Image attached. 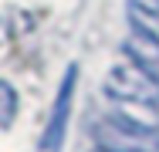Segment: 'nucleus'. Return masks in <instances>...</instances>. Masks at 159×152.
I'll return each mask as SVG.
<instances>
[{
  "label": "nucleus",
  "instance_id": "obj_1",
  "mask_svg": "<svg viewBox=\"0 0 159 152\" xmlns=\"http://www.w3.org/2000/svg\"><path fill=\"white\" fill-rule=\"evenodd\" d=\"M102 91L112 101L115 118L159 132V81L149 78L146 71H139L132 61L112 64V71L105 74Z\"/></svg>",
  "mask_w": 159,
  "mask_h": 152
},
{
  "label": "nucleus",
  "instance_id": "obj_2",
  "mask_svg": "<svg viewBox=\"0 0 159 152\" xmlns=\"http://www.w3.org/2000/svg\"><path fill=\"white\" fill-rule=\"evenodd\" d=\"M92 135H95L98 149H105V152H159V132L139 128V125L122 122L115 115L95 122Z\"/></svg>",
  "mask_w": 159,
  "mask_h": 152
},
{
  "label": "nucleus",
  "instance_id": "obj_3",
  "mask_svg": "<svg viewBox=\"0 0 159 152\" xmlns=\"http://www.w3.org/2000/svg\"><path fill=\"white\" fill-rule=\"evenodd\" d=\"M75 81H78V68L71 64L64 71V81L58 95H54V105H51V118L41 132V142H37V152H61L64 139H68V118H71V101H75Z\"/></svg>",
  "mask_w": 159,
  "mask_h": 152
},
{
  "label": "nucleus",
  "instance_id": "obj_4",
  "mask_svg": "<svg viewBox=\"0 0 159 152\" xmlns=\"http://www.w3.org/2000/svg\"><path fill=\"white\" fill-rule=\"evenodd\" d=\"M122 51H125V61H132L139 71H146L149 78L159 81V37L156 34L132 27L129 37H125V44H122Z\"/></svg>",
  "mask_w": 159,
  "mask_h": 152
},
{
  "label": "nucleus",
  "instance_id": "obj_5",
  "mask_svg": "<svg viewBox=\"0 0 159 152\" xmlns=\"http://www.w3.org/2000/svg\"><path fill=\"white\" fill-rule=\"evenodd\" d=\"M129 24L159 37V0H129Z\"/></svg>",
  "mask_w": 159,
  "mask_h": 152
},
{
  "label": "nucleus",
  "instance_id": "obj_6",
  "mask_svg": "<svg viewBox=\"0 0 159 152\" xmlns=\"http://www.w3.org/2000/svg\"><path fill=\"white\" fill-rule=\"evenodd\" d=\"M14 112H17V95L7 81H0V128H7L14 122Z\"/></svg>",
  "mask_w": 159,
  "mask_h": 152
},
{
  "label": "nucleus",
  "instance_id": "obj_7",
  "mask_svg": "<svg viewBox=\"0 0 159 152\" xmlns=\"http://www.w3.org/2000/svg\"><path fill=\"white\" fill-rule=\"evenodd\" d=\"M95 152H105V149H95Z\"/></svg>",
  "mask_w": 159,
  "mask_h": 152
}]
</instances>
